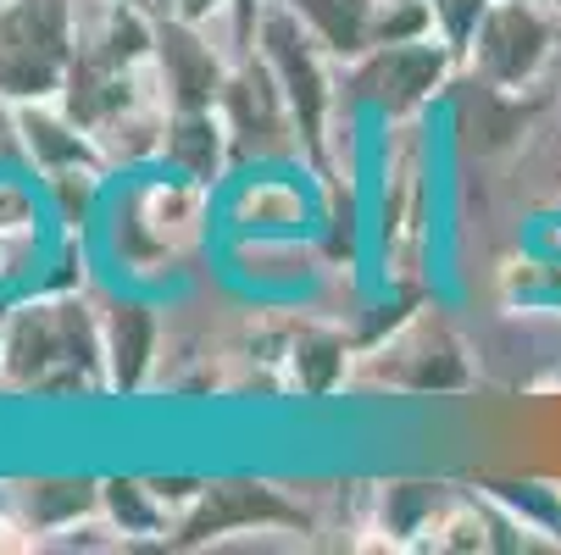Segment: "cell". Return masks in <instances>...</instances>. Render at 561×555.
<instances>
[{
  "instance_id": "d6986e66",
  "label": "cell",
  "mask_w": 561,
  "mask_h": 555,
  "mask_svg": "<svg viewBox=\"0 0 561 555\" xmlns=\"http://www.w3.org/2000/svg\"><path fill=\"white\" fill-rule=\"evenodd\" d=\"M506 300L523 311L534 305H561V262H512L506 267Z\"/></svg>"
},
{
  "instance_id": "7a4b0ae2",
  "label": "cell",
  "mask_w": 561,
  "mask_h": 555,
  "mask_svg": "<svg viewBox=\"0 0 561 555\" xmlns=\"http://www.w3.org/2000/svg\"><path fill=\"white\" fill-rule=\"evenodd\" d=\"M256 56L267 61L273 84L295 117L300 155L311 162L317 178H334V117H340V90H345V67L323 50L284 0H267L262 28H256Z\"/></svg>"
},
{
  "instance_id": "5bb4252c",
  "label": "cell",
  "mask_w": 561,
  "mask_h": 555,
  "mask_svg": "<svg viewBox=\"0 0 561 555\" xmlns=\"http://www.w3.org/2000/svg\"><path fill=\"white\" fill-rule=\"evenodd\" d=\"M284 361H289V378L306 394H329L351 378V339L329 323H306V328H295Z\"/></svg>"
},
{
  "instance_id": "ffe728a7",
  "label": "cell",
  "mask_w": 561,
  "mask_h": 555,
  "mask_svg": "<svg viewBox=\"0 0 561 555\" xmlns=\"http://www.w3.org/2000/svg\"><path fill=\"white\" fill-rule=\"evenodd\" d=\"M490 7H495V0H434L439 39L461 56V67H467V56H472V45H478V28H484Z\"/></svg>"
},
{
  "instance_id": "5b68a950",
  "label": "cell",
  "mask_w": 561,
  "mask_h": 555,
  "mask_svg": "<svg viewBox=\"0 0 561 555\" xmlns=\"http://www.w3.org/2000/svg\"><path fill=\"white\" fill-rule=\"evenodd\" d=\"M456 72H467V67L439 34L412 39V45H373L367 56H356L345 67V101L373 106L383 117H412L456 84Z\"/></svg>"
},
{
  "instance_id": "7402d4cb",
  "label": "cell",
  "mask_w": 561,
  "mask_h": 555,
  "mask_svg": "<svg viewBox=\"0 0 561 555\" xmlns=\"http://www.w3.org/2000/svg\"><path fill=\"white\" fill-rule=\"evenodd\" d=\"M222 12H228V0H168V18L195 23V28H211Z\"/></svg>"
},
{
  "instance_id": "83f0119b",
  "label": "cell",
  "mask_w": 561,
  "mask_h": 555,
  "mask_svg": "<svg viewBox=\"0 0 561 555\" xmlns=\"http://www.w3.org/2000/svg\"><path fill=\"white\" fill-rule=\"evenodd\" d=\"M156 7H168V0H156Z\"/></svg>"
},
{
  "instance_id": "4fadbf2b",
  "label": "cell",
  "mask_w": 561,
  "mask_h": 555,
  "mask_svg": "<svg viewBox=\"0 0 561 555\" xmlns=\"http://www.w3.org/2000/svg\"><path fill=\"white\" fill-rule=\"evenodd\" d=\"M284 7L323 39L340 67L373 50V0H284Z\"/></svg>"
},
{
  "instance_id": "8fae6325",
  "label": "cell",
  "mask_w": 561,
  "mask_h": 555,
  "mask_svg": "<svg viewBox=\"0 0 561 555\" xmlns=\"http://www.w3.org/2000/svg\"><path fill=\"white\" fill-rule=\"evenodd\" d=\"M228 155H233V128L222 106H173L168 139H162V167L211 189L228 173Z\"/></svg>"
},
{
  "instance_id": "6da1fadb",
  "label": "cell",
  "mask_w": 561,
  "mask_h": 555,
  "mask_svg": "<svg viewBox=\"0 0 561 555\" xmlns=\"http://www.w3.org/2000/svg\"><path fill=\"white\" fill-rule=\"evenodd\" d=\"M0 389L34 394H106V334L101 311L72 294H34L12 305L7 345H0Z\"/></svg>"
},
{
  "instance_id": "d4e9b609",
  "label": "cell",
  "mask_w": 561,
  "mask_h": 555,
  "mask_svg": "<svg viewBox=\"0 0 561 555\" xmlns=\"http://www.w3.org/2000/svg\"><path fill=\"white\" fill-rule=\"evenodd\" d=\"M7 316H12V305H0V345H7Z\"/></svg>"
},
{
  "instance_id": "9a60e30c",
  "label": "cell",
  "mask_w": 561,
  "mask_h": 555,
  "mask_svg": "<svg viewBox=\"0 0 561 555\" xmlns=\"http://www.w3.org/2000/svg\"><path fill=\"white\" fill-rule=\"evenodd\" d=\"M101 517L106 528L123 539H168L173 533V511L162 506V495L150 489V478H106L101 484Z\"/></svg>"
},
{
  "instance_id": "7c38bea8",
  "label": "cell",
  "mask_w": 561,
  "mask_h": 555,
  "mask_svg": "<svg viewBox=\"0 0 561 555\" xmlns=\"http://www.w3.org/2000/svg\"><path fill=\"white\" fill-rule=\"evenodd\" d=\"M101 334H106V372L117 394H139L156 367V311L145 300H106L101 305Z\"/></svg>"
},
{
  "instance_id": "8992f818",
  "label": "cell",
  "mask_w": 561,
  "mask_h": 555,
  "mask_svg": "<svg viewBox=\"0 0 561 555\" xmlns=\"http://www.w3.org/2000/svg\"><path fill=\"white\" fill-rule=\"evenodd\" d=\"M556 39H561V18L545 12L539 0H495L467 56V72H478L484 90L495 95H528L556 61Z\"/></svg>"
},
{
  "instance_id": "9c48e42d",
  "label": "cell",
  "mask_w": 561,
  "mask_h": 555,
  "mask_svg": "<svg viewBox=\"0 0 561 555\" xmlns=\"http://www.w3.org/2000/svg\"><path fill=\"white\" fill-rule=\"evenodd\" d=\"M12 144L18 155L39 173V184H56V178H106L112 162L101 139L78 123L61 101H39V106H12Z\"/></svg>"
},
{
  "instance_id": "3957f363",
  "label": "cell",
  "mask_w": 561,
  "mask_h": 555,
  "mask_svg": "<svg viewBox=\"0 0 561 555\" xmlns=\"http://www.w3.org/2000/svg\"><path fill=\"white\" fill-rule=\"evenodd\" d=\"M206 200H211V189L173 173V167L162 178H145V184L123 189V200L112 206L117 273H150V267L184 262L206 233Z\"/></svg>"
},
{
  "instance_id": "ac0fdd59",
  "label": "cell",
  "mask_w": 561,
  "mask_h": 555,
  "mask_svg": "<svg viewBox=\"0 0 561 555\" xmlns=\"http://www.w3.org/2000/svg\"><path fill=\"white\" fill-rule=\"evenodd\" d=\"M434 34H439L434 0H373V45H412Z\"/></svg>"
},
{
  "instance_id": "52a82bcc",
  "label": "cell",
  "mask_w": 561,
  "mask_h": 555,
  "mask_svg": "<svg viewBox=\"0 0 561 555\" xmlns=\"http://www.w3.org/2000/svg\"><path fill=\"white\" fill-rule=\"evenodd\" d=\"M362 378L389 383L400 394H450L472 383V361L456 328H445L439 316H407L362 356Z\"/></svg>"
},
{
  "instance_id": "cb8c5ba5",
  "label": "cell",
  "mask_w": 561,
  "mask_h": 555,
  "mask_svg": "<svg viewBox=\"0 0 561 555\" xmlns=\"http://www.w3.org/2000/svg\"><path fill=\"white\" fill-rule=\"evenodd\" d=\"M0 134H12V106L0 101Z\"/></svg>"
},
{
  "instance_id": "44dd1931",
  "label": "cell",
  "mask_w": 561,
  "mask_h": 555,
  "mask_svg": "<svg viewBox=\"0 0 561 555\" xmlns=\"http://www.w3.org/2000/svg\"><path fill=\"white\" fill-rule=\"evenodd\" d=\"M0 233H34L28 195H23L18 184H0Z\"/></svg>"
},
{
  "instance_id": "2e32d148",
  "label": "cell",
  "mask_w": 561,
  "mask_h": 555,
  "mask_svg": "<svg viewBox=\"0 0 561 555\" xmlns=\"http://www.w3.org/2000/svg\"><path fill=\"white\" fill-rule=\"evenodd\" d=\"M306 217H311V206L289 178H251L228 200V222L256 228V233H295Z\"/></svg>"
},
{
  "instance_id": "277c9868",
  "label": "cell",
  "mask_w": 561,
  "mask_h": 555,
  "mask_svg": "<svg viewBox=\"0 0 561 555\" xmlns=\"http://www.w3.org/2000/svg\"><path fill=\"white\" fill-rule=\"evenodd\" d=\"M78 56L72 0H0V101H61Z\"/></svg>"
},
{
  "instance_id": "484cf974",
  "label": "cell",
  "mask_w": 561,
  "mask_h": 555,
  "mask_svg": "<svg viewBox=\"0 0 561 555\" xmlns=\"http://www.w3.org/2000/svg\"><path fill=\"white\" fill-rule=\"evenodd\" d=\"M539 7H545V12H556V18H561V0H539Z\"/></svg>"
},
{
  "instance_id": "603a6c76",
  "label": "cell",
  "mask_w": 561,
  "mask_h": 555,
  "mask_svg": "<svg viewBox=\"0 0 561 555\" xmlns=\"http://www.w3.org/2000/svg\"><path fill=\"white\" fill-rule=\"evenodd\" d=\"M39 533L28 528V517H0V550H34Z\"/></svg>"
},
{
  "instance_id": "ba28073f",
  "label": "cell",
  "mask_w": 561,
  "mask_h": 555,
  "mask_svg": "<svg viewBox=\"0 0 561 555\" xmlns=\"http://www.w3.org/2000/svg\"><path fill=\"white\" fill-rule=\"evenodd\" d=\"M306 533V511L295 500H284V489L273 484H256V478H222V484H206L201 500L173 522L168 544L179 550H206V544H222L233 533Z\"/></svg>"
},
{
  "instance_id": "e0dca14e",
  "label": "cell",
  "mask_w": 561,
  "mask_h": 555,
  "mask_svg": "<svg viewBox=\"0 0 561 555\" xmlns=\"http://www.w3.org/2000/svg\"><path fill=\"white\" fill-rule=\"evenodd\" d=\"M23 500H28L34 533H67L78 528V517H101V484L45 478V484H23Z\"/></svg>"
},
{
  "instance_id": "4316f807",
  "label": "cell",
  "mask_w": 561,
  "mask_h": 555,
  "mask_svg": "<svg viewBox=\"0 0 561 555\" xmlns=\"http://www.w3.org/2000/svg\"><path fill=\"white\" fill-rule=\"evenodd\" d=\"M139 7H156V0H139Z\"/></svg>"
},
{
  "instance_id": "30bf717a",
  "label": "cell",
  "mask_w": 561,
  "mask_h": 555,
  "mask_svg": "<svg viewBox=\"0 0 561 555\" xmlns=\"http://www.w3.org/2000/svg\"><path fill=\"white\" fill-rule=\"evenodd\" d=\"M156 67H162V84L173 106H222L228 72L233 61H222V50H211V34L195 23H156Z\"/></svg>"
}]
</instances>
